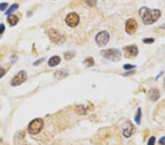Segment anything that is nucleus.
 <instances>
[{
	"mask_svg": "<svg viewBox=\"0 0 165 145\" xmlns=\"http://www.w3.org/2000/svg\"><path fill=\"white\" fill-rule=\"evenodd\" d=\"M139 15L145 25L156 23L160 18L162 12L158 9H150L147 7H142L139 9Z\"/></svg>",
	"mask_w": 165,
	"mask_h": 145,
	"instance_id": "nucleus-1",
	"label": "nucleus"
},
{
	"mask_svg": "<svg viewBox=\"0 0 165 145\" xmlns=\"http://www.w3.org/2000/svg\"><path fill=\"white\" fill-rule=\"evenodd\" d=\"M100 54L106 59L113 61V62H118L120 60L122 57V53L118 49H109L106 50L101 51Z\"/></svg>",
	"mask_w": 165,
	"mask_h": 145,
	"instance_id": "nucleus-2",
	"label": "nucleus"
},
{
	"mask_svg": "<svg viewBox=\"0 0 165 145\" xmlns=\"http://www.w3.org/2000/svg\"><path fill=\"white\" fill-rule=\"evenodd\" d=\"M43 125H44L43 120L41 118H37V119H33L32 121L30 122L28 130H29L30 134L35 135V134H38L41 132V130L43 127Z\"/></svg>",
	"mask_w": 165,
	"mask_h": 145,
	"instance_id": "nucleus-3",
	"label": "nucleus"
},
{
	"mask_svg": "<svg viewBox=\"0 0 165 145\" xmlns=\"http://www.w3.org/2000/svg\"><path fill=\"white\" fill-rule=\"evenodd\" d=\"M110 36L108 32L101 31L98 32L95 36V42L100 47H103L109 42Z\"/></svg>",
	"mask_w": 165,
	"mask_h": 145,
	"instance_id": "nucleus-4",
	"label": "nucleus"
},
{
	"mask_svg": "<svg viewBox=\"0 0 165 145\" xmlns=\"http://www.w3.org/2000/svg\"><path fill=\"white\" fill-rule=\"evenodd\" d=\"M65 21H66V23L67 24L68 26H70V27H76L79 24L80 18L77 13H70L68 14Z\"/></svg>",
	"mask_w": 165,
	"mask_h": 145,
	"instance_id": "nucleus-5",
	"label": "nucleus"
},
{
	"mask_svg": "<svg viewBox=\"0 0 165 145\" xmlns=\"http://www.w3.org/2000/svg\"><path fill=\"white\" fill-rule=\"evenodd\" d=\"M26 79H27V74L24 70H21L16 76L13 77L11 80V85L14 86H18L26 82Z\"/></svg>",
	"mask_w": 165,
	"mask_h": 145,
	"instance_id": "nucleus-6",
	"label": "nucleus"
},
{
	"mask_svg": "<svg viewBox=\"0 0 165 145\" xmlns=\"http://www.w3.org/2000/svg\"><path fill=\"white\" fill-rule=\"evenodd\" d=\"M138 28L137 22L134 18H129L126 22V32L129 34H133L136 32Z\"/></svg>",
	"mask_w": 165,
	"mask_h": 145,
	"instance_id": "nucleus-7",
	"label": "nucleus"
},
{
	"mask_svg": "<svg viewBox=\"0 0 165 145\" xmlns=\"http://www.w3.org/2000/svg\"><path fill=\"white\" fill-rule=\"evenodd\" d=\"M48 35L51 40V41L55 43H59V42H62L64 38L62 34L55 29H50L48 31Z\"/></svg>",
	"mask_w": 165,
	"mask_h": 145,
	"instance_id": "nucleus-8",
	"label": "nucleus"
},
{
	"mask_svg": "<svg viewBox=\"0 0 165 145\" xmlns=\"http://www.w3.org/2000/svg\"><path fill=\"white\" fill-rule=\"evenodd\" d=\"M124 49L126 54V55H128L129 57H136L138 54V53H139L138 48L136 45H131V46H126Z\"/></svg>",
	"mask_w": 165,
	"mask_h": 145,
	"instance_id": "nucleus-9",
	"label": "nucleus"
},
{
	"mask_svg": "<svg viewBox=\"0 0 165 145\" xmlns=\"http://www.w3.org/2000/svg\"><path fill=\"white\" fill-rule=\"evenodd\" d=\"M135 127L133 125V124H131V122H128V125H127V127L123 130V136H124L126 138H129V137H131L133 134H134L135 132Z\"/></svg>",
	"mask_w": 165,
	"mask_h": 145,
	"instance_id": "nucleus-10",
	"label": "nucleus"
},
{
	"mask_svg": "<svg viewBox=\"0 0 165 145\" xmlns=\"http://www.w3.org/2000/svg\"><path fill=\"white\" fill-rule=\"evenodd\" d=\"M149 98L152 101H157L160 97V93L157 89H151L148 92Z\"/></svg>",
	"mask_w": 165,
	"mask_h": 145,
	"instance_id": "nucleus-11",
	"label": "nucleus"
},
{
	"mask_svg": "<svg viewBox=\"0 0 165 145\" xmlns=\"http://www.w3.org/2000/svg\"><path fill=\"white\" fill-rule=\"evenodd\" d=\"M61 62V59L60 57H58V56H54V57H51L49 59V62H48V64H49V67H55L57 65H59Z\"/></svg>",
	"mask_w": 165,
	"mask_h": 145,
	"instance_id": "nucleus-12",
	"label": "nucleus"
},
{
	"mask_svg": "<svg viewBox=\"0 0 165 145\" xmlns=\"http://www.w3.org/2000/svg\"><path fill=\"white\" fill-rule=\"evenodd\" d=\"M7 21H8L9 24L11 26H14L18 24V18L15 15L10 14L7 17Z\"/></svg>",
	"mask_w": 165,
	"mask_h": 145,
	"instance_id": "nucleus-13",
	"label": "nucleus"
},
{
	"mask_svg": "<svg viewBox=\"0 0 165 145\" xmlns=\"http://www.w3.org/2000/svg\"><path fill=\"white\" fill-rule=\"evenodd\" d=\"M68 72L66 70H57V71L55 72V74H54L55 78H59V79H62V78H66V77L68 76Z\"/></svg>",
	"mask_w": 165,
	"mask_h": 145,
	"instance_id": "nucleus-14",
	"label": "nucleus"
},
{
	"mask_svg": "<svg viewBox=\"0 0 165 145\" xmlns=\"http://www.w3.org/2000/svg\"><path fill=\"white\" fill-rule=\"evenodd\" d=\"M141 119H142V109L140 108H138L137 111L134 116V120L137 124L139 125L141 123Z\"/></svg>",
	"mask_w": 165,
	"mask_h": 145,
	"instance_id": "nucleus-15",
	"label": "nucleus"
},
{
	"mask_svg": "<svg viewBox=\"0 0 165 145\" xmlns=\"http://www.w3.org/2000/svg\"><path fill=\"white\" fill-rule=\"evenodd\" d=\"M18 7L19 6H18V4H13V5H12L10 7V8H8V10H7L5 14H6V15H10V14H12V13H13V12L18 8Z\"/></svg>",
	"mask_w": 165,
	"mask_h": 145,
	"instance_id": "nucleus-16",
	"label": "nucleus"
},
{
	"mask_svg": "<svg viewBox=\"0 0 165 145\" xmlns=\"http://www.w3.org/2000/svg\"><path fill=\"white\" fill-rule=\"evenodd\" d=\"M83 63L85 64L87 67H91V66H93V65H94V60H93L92 57H89V58H87V59H86L84 61Z\"/></svg>",
	"mask_w": 165,
	"mask_h": 145,
	"instance_id": "nucleus-17",
	"label": "nucleus"
},
{
	"mask_svg": "<svg viewBox=\"0 0 165 145\" xmlns=\"http://www.w3.org/2000/svg\"><path fill=\"white\" fill-rule=\"evenodd\" d=\"M74 56H75V53L74 51H68V52L65 53V54H64L65 59L66 60H70V59H72Z\"/></svg>",
	"mask_w": 165,
	"mask_h": 145,
	"instance_id": "nucleus-18",
	"label": "nucleus"
},
{
	"mask_svg": "<svg viewBox=\"0 0 165 145\" xmlns=\"http://www.w3.org/2000/svg\"><path fill=\"white\" fill-rule=\"evenodd\" d=\"M97 2H98V0H85V4L88 5V6L91 7L96 6Z\"/></svg>",
	"mask_w": 165,
	"mask_h": 145,
	"instance_id": "nucleus-19",
	"label": "nucleus"
},
{
	"mask_svg": "<svg viewBox=\"0 0 165 145\" xmlns=\"http://www.w3.org/2000/svg\"><path fill=\"white\" fill-rule=\"evenodd\" d=\"M155 142H156V137L151 136L150 139H149L147 145H155Z\"/></svg>",
	"mask_w": 165,
	"mask_h": 145,
	"instance_id": "nucleus-20",
	"label": "nucleus"
},
{
	"mask_svg": "<svg viewBox=\"0 0 165 145\" xmlns=\"http://www.w3.org/2000/svg\"><path fill=\"white\" fill-rule=\"evenodd\" d=\"M134 67H136V65H130V64H126V65H123V68L125 70H131V69L134 68Z\"/></svg>",
	"mask_w": 165,
	"mask_h": 145,
	"instance_id": "nucleus-21",
	"label": "nucleus"
},
{
	"mask_svg": "<svg viewBox=\"0 0 165 145\" xmlns=\"http://www.w3.org/2000/svg\"><path fill=\"white\" fill-rule=\"evenodd\" d=\"M8 6V4L6 3V2H2V3H0V10L1 11H3Z\"/></svg>",
	"mask_w": 165,
	"mask_h": 145,
	"instance_id": "nucleus-22",
	"label": "nucleus"
},
{
	"mask_svg": "<svg viewBox=\"0 0 165 145\" xmlns=\"http://www.w3.org/2000/svg\"><path fill=\"white\" fill-rule=\"evenodd\" d=\"M143 42L145 43H147V44H151L153 42H154V38H145V39L143 40Z\"/></svg>",
	"mask_w": 165,
	"mask_h": 145,
	"instance_id": "nucleus-23",
	"label": "nucleus"
},
{
	"mask_svg": "<svg viewBox=\"0 0 165 145\" xmlns=\"http://www.w3.org/2000/svg\"><path fill=\"white\" fill-rule=\"evenodd\" d=\"M5 70L3 68V67H0V78H2V77L4 76L5 75Z\"/></svg>",
	"mask_w": 165,
	"mask_h": 145,
	"instance_id": "nucleus-24",
	"label": "nucleus"
},
{
	"mask_svg": "<svg viewBox=\"0 0 165 145\" xmlns=\"http://www.w3.org/2000/svg\"><path fill=\"white\" fill-rule=\"evenodd\" d=\"M5 26L3 24H0V34H2V33L5 32Z\"/></svg>",
	"mask_w": 165,
	"mask_h": 145,
	"instance_id": "nucleus-25",
	"label": "nucleus"
},
{
	"mask_svg": "<svg viewBox=\"0 0 165 145\" xmlns=\"http://www.w3.org/2000/svg\"><path fill=\"white\" fill-rule=\"evenodd\" d=\"M159 142L161 145H165V136L162 137V138L159 139Z\"/></svg>",
	"mask_w": 165,
	"mask_h": 145,
	"instance_id": "nucleus-26",
	"label": "nucleus"
},
{
	"mask_svg": "<svg viewBox=\"0 0 165 145\" xmlns=\"http://www.w3.org/2000/svg\"><path fill=\"white\" fill-rule=\"evenodd\" d=\"M44 60V59H38L37 62H34L33 63V65H34V66H38V65H39L40 63H41V62H43V61Z\"/></svg>",
	"mask_w": 165,
	"mask_h": 145,
	"instance_id": "nucleus-27",
	"label": "nucleus"
},
{
	"mask_svg": "<svg viewBox=\"0 0 165 145\" xmlns=\"http://www.w3.org/2000/svg\"><path fill=\"white\" fill-rule=\"evenodd\" d=\"M160 28H161V29H162V30H165V24H164L161 25Z\"/></svg>",
	"mask_w": 165,
	"mask_h": 145,
	"instance_id": "nucleus-28",
	"label": "nucleus"
},
{
	"mask_svg": "<svg viewBox=\"0 0 165 145\" xmlns=\"http://www.w3.org/2000/svg\"><path fill=\"white\" fill-rule=\"evenodd\" d=\"M164 87L165 89V78H164Z\"/></svg>",
	"mask_w": 165,
	"mask_h": 145,
	"instance_id": "nucleus-29",
	"label": "nucleus"
},
{
	"mask_svg": "<svg viewBox=\"0 0 165 145\" xmlns=\"http://www.w3.org/2000/svg\"><path fill=\"white\" fill-rule=\"evenodd\" d=\"M1 141H2V140H1V139H0V142H1Z\"/></svg>",
	"mask_w": 165,
	"mask_h": 145,
	"instance_id": "nucleus-30",
	"label": "nucleus"
}]
</instances>
